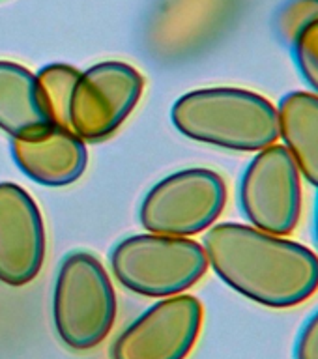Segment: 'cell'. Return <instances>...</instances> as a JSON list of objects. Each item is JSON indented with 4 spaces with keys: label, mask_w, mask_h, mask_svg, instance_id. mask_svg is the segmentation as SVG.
Here are the masks:
<instances>
[{
    "label": "cell",
    "mask_w": 318,
    "mask_h": 359,
    "mask_svg": "<svg viewBox=\"0 0 318 359\" xmlns=\"http://www.w3.org/2000/svg\"><path fill=\"white\" fill-rule=\"evenodd\" d=\"M202 247L219 279L258 305L292 309L318 290V255L286 236L219 223L208 230Z\"/></svg>",
    "instance_id": "cell-1"
},
{
    "label": "cell",
    "mask_w": 318,
    "mask_h": 359,
    "mask_svg": "<svg viewBox=\"0 0 318 359\" xmlns=\"http://www.w3.org/2000/svg\"><path fill=\"white\" fill-rule=\"evenodd\" d=\"M171 120L180 133L230 151H260L279 139L277 107L234 86L191 90L174 101Z\"/></svg>",
    "instance_id": "cell-2"
},
{
    "label": "cell",
    "mask_w": 318,
    "mask_h": 359,
    "mask_svg": "<svg viewBox=\"0 0 318 359\" xmlns=\"http://www.w3.org/2000/svg\"><path fill=\"white\" fill-rule=\"evenodd\" d=\"M117 292L105 266L92 252L73 251L62 260L53 292V324L73 352L100 346L117 320Z\"/></svg>",
    "instance_id": "cell-3"
},
{
    "label": "cell",
    "mask_w": 318,
    "mask_h": 359,
    "mask_svg": "<svg viewBox=\"0 0 318 359\" xmlns=\"http://www.w3.org/2000/svg\"><path fill=\"white\" fill-rule=\"evenodd\" d=\"M109 264L124 288L146 297L184 294L208 271V257L201 243L152 232L118 241Z\"/></svg>",
    "instance_id": "cell-4"
},
{
    "label": "cell",
    "mask_w": 318,
    "mask_h": 359,
    "mask_svg": "<svg viewBox=\"0 0 318 359\" xmlns=\"http://www.w3.org/2000/svg\"><path fill=\"white\" fill-rule=\"evenodd\" d=\"M227 184L212 168H184L159 180L140 202L146 232L190 238L210 229L227 206Z\"/></svg>",
    "instance_id": "cell-5"
},
{
    "label": "cell",
    "mask_w": 318,
    "mask_h": 359,
    "mask_svg": "<svg viewBox=\"0 0 318 359\" xmlns=\"http://www.w3.org/2000/svg\"><path fill=\"white\" fill-rule=\"evenodd\" d=\"M145 92L143 73L128 62H98L81 72L69 103V128L84 142H101L122 128Z\"/></svg>",
    "instance_id": "cell-6"
},
{
    "label": "cell",
    "mask_w": 318,
    "mask_h": 359,
    "mask_svg": "<svg viewBox=\"0 0 318 359\" xmlns=\"http://www.w3.org/2000/svg\"><path fill=\"white\" fill-rule=\"evenodd\" d=\"M302 174L285 146L257 151L240 180L238 202L251 226L289 236L302 217Z\"/></svg>",
    "instance_id": "cell-7"
},
{
    "label": "cell",
    "mask_w": 318,
    "mask_h": 359,
    "mask_svg": "<svg viewBox=\"0 0 318 359\" xmlns=\"http://www.w3.org/2000/svg\"><path fill=\"white\" fill-rule=\"evenodd\" d=\"M204 309L195 296L163 297L117 337L111 359H185L201 335Z\"/></svg>",
    "instance_id": "cell-8"
},
{
    "label": "cell",
    "mask_w": 318,
    "mask_h": 359,
    "mask_svg": "<svg viewBox=\"0 0 318 359\" xmlns=\"http://www.w3.org/2000/svg\"><path fill=\"white\" fill-rule=\"evenodd\" d=\"M47 252L44 215L21 185L0 184V283L25 286L39 275Z\"/></svg>",
    "instance_id": "cell-9"
},
{
    "label": "cell",
    "mask_w": 318,
    "mask_h": 359,
    "mask_svg": "<svg viewBox=\"0 0 318 359\" xmlns=\"http://www.w3.org/2000/svg\"><path fill=\"white\" fill-rule=\"evenodd\" d=\"M11 157L25 176L45 187L75 184L88 167V150L72 128L49 126L41 133L11 139Z\"/></svg>",
    "instance_id": "cell-10"
},
{
    "label": "cell",
    "mask_w": 318,
    "mask_h": 359,
    "mask_svg": "<svg viewBox=\"0 0 318 359\" xmlns=\"http://www.w3.org/2000/svg\"><path fill=\"white\" fill-rule=\"evenodd\" d=\"M49 126L36 73L17 62L0 60V131L11 139H25Z\"/></svg>",
    "instance_id": "cell-11"
},
{
    "label": "cell",
    "mask_w": 318,
    "mask_h": 359,
    "mask_svg": "<svg viewBox=\"0 0 318 359\" xmlns=\"http://www.w3.org/2000/svg\"><path fill=\"white\" fill-rule=\"evenodd\" d=\"M279 137L298 170L318 187V95L298 90L286 94L277 107Z\"/></svg>",
    "instance_id": "cell-12"
},
{
    "label": "cell",
    "mask_w": 318,
    "mask_h": 359,
    "mask_svg": "<svg viewBox=\"0 0 318 359\" xmlns=\"http://www.w3.org/2000/svg\"><path fill=\"white\" fill-rule=\"evenodd\" d=\"M279 32L292 45L303 81L318 95V2L291 0L279 11Z\"/></svg>",
    "instance_id": "cell-13"
},
{
    "label": "cell",
    "mask_w": 318,
    "mask_h": 359,
    "mask_svg": "<svg viewBox=\"0 0 318 359\" xmlns=\"http://www.w3.org/2000/svg\"><path fill=\"white\" fill-rule=\"evenodd\" d=\"M240 0H165L159 17H174V22L182 19V25H190V32H219L234 17Z\"/></svg>",
    "instance_id": "cell-14"
},
{
    "label": "cell",
    "mask_w": 318,
    "mask_h": 359,
    "mask_svg": "<svg viewBox=\"0 0 318 359\" xmlns=\"http://www.w3.org/2000/svg\"><path fill=\"white\" fill-rule=\"evenodd\" d=\"M79 75L69 64H49L36 73L41 105L53 126L69 128V103Z\"/></svg>",
    "instance_id": "cell-15"
},
{
    "label": "cell",
    "mask_w": 318,
    "mask_h": 359,
    "mask_svg": "<svg viewBox=\"0 0 318 359\" xmlns=\"http://www.w3.org/2000/svg\"><path fill=\"white\" fill-rule=\"evenodd\" d=\"M294 359H318V309L305 320L298 333Z\"/></svg>",
    "instance_id": "cell-16"
},
{
    "label": "cell",
    "mask_w": 318,
    "mask_h": 359,
    "mask_svg": "<svg viewBox=\"0 0 318 359\" xmlns=\"http://www.w3.org/2000/svg\"><path fill=\"white\" fill-rule=\"evenodd\" d=\"M314 241L318 247V196H317V206H314Z\"/></svg>",
    "instance_id": "cell-17"
},
{
    "label": "cell",
    "mask_w": 318,
    "mask_h": 359,
    "mask_svg": "<svg viewBox=\"0 0 318 359\" xmlns=\"http://www.w3.org/2000/svg\"><path fill=\"white\" fill-rule=\"evenodd\" d=\"M313 2H318V0H313Z\"/></svg>",
    "instance_id": "cell-18"
}]
</instances>
